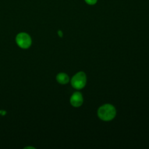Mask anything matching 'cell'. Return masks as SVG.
<instances>
[{
	"label": "cell",
	"mask_w": 149,
	"mask_h": 149,
	"mask_svg": "<svg viewBox=\"0 0 149 149\" xmlns=\"http://www.w3.org/2000/svg\"><path fill=\"white\" fill-rule=\"evenodd\" d=\"M83 101V96L82 94L79 91H76L73 93L70 98V104L75 108H78L81 106Z\"/></svg>",
	"instance_id": "4"
},
{
	"label": "cell",
	"mask_w": 149,
	"mask_h": 149,
	"mask_svg": "<svg viewBox=\"0 0 149 149\" xmlns=\"http://www.w3.org/2000/svg\"><path fill=\"white\" fill-rule=\"evenodd\" d=\"M58 34L59 36L61 37H62L63 36V33H62V32L61 31H59L58 33Z\"/></svg>",
	"instance_id": "7"
},
{
	"label": "cell",
	"mask_w": 149,
	"mask_h": 149,
	"mask_svg": "<svg viewBox=\"0 0 149 149\" xmlns=\"http://www.w3.org/2000/svg\"><path fill=\"white\" fill-rule=\"evenodd\" d=\"M56 81L61 84H66L69 83L70 79L69 76L63 72H61L57 74L56 76Z\"/></svg>",
	"instance_id": "5"
},
{
	"label": "cell",
	"mask_w": 149,
	"mask_h": 149,
	"mask_svg": "<svg viewBox=\"0 0 149 149\" xmlns=\"http://www.w3.org/2000/svg\"><path fill=\"white\" fill-rule=\"evenodd\" d=\"M116 109L111 104L107 103L100 106L97 110L98 117L103 121H110L115 118Z\"/></svg>",
	"instance_id": "1"
},
{
	"label": "cell",
	"mask_w": 149,
	"mask_h": 149,
	"mask_svg": "<svg viewBox=\"0 0 149 149\" xmlns=\"http://www.w3.org/2000/svg\"><path fill=\"white\" fill-rule=\"evenodd\" d=\"M87 75L83 71H79L73 76L70 83L72 87L76 90L83 88L87 84Z\"/></svg>",
	"instance_id": "2"
},
{
	"label": "cell",
	"mask_w": 149,
	"mask_h": 149,
	"mask_svg": "<svg viewBox=\"0 0 149 149\" xmlns=\"http://www.w3.org/2000/svg\"><path fill=\"white\" fill-rule=\"evenodd\" d=\"M16 42L21 48L27 49L31 45V38L26 33H20L16 37Z\"/></svg>",
	"instance_id": "3"
},
{
	"label": "cell",
	"mask_w": 149,
	"mask_h": 149,
	"mask_svg": "<svg viewBox=\"0 0 149 149\" xmlns=\"http://www.w3.org/2000/svg\"><path fill=\"white\" fill-rule=\"evenodd\" d=\"M85 1L90 5H93L97 2V0H85Z\"/></svg>",
	"instance_id": "6"
}]
</instances>
